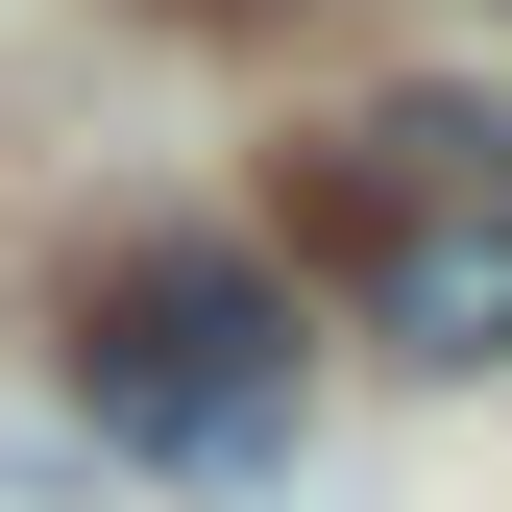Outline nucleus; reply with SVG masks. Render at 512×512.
Returning a JSON list of instances; mask_svg holds the SVG:
<instances>
[{"mask_svg": "<svg viewBox=\"0 0 512 512\" xmlns=\"http://www.w3.org/2000/svg\"><path fill=\"white\" fill-rule=\"evenodd\" d=\"M293 220H317V269L366 293V342H415V366H512V122H488V98H391V122H342V147L293 171Z\"/></svg>", "mask_w": 512, "mask_h": 512, "instance_id": "obj_1", "label": "nucleus"}, {"mask_svg": "<svg viewBox=\"0 0 512 512\" xmlns=\"http://www.w3.org/2000/svg\"><path fill=\"white\" fill-rule=\"evenodd\" d=\"M74 391H98V439H147L196 488L293 464V269L269 244H122L74 293Z\"/></svg>", "mask_w": 512, "mask_h": 512, "instance_id": "obj_2", "label": "nucleus"}]
</instances>
